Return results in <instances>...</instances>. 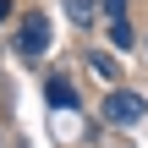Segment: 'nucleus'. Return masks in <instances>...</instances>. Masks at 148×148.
<instances>
[{
	"mask_svg": "<svg viewBox=\"0 0 148 148\" xmlns=\"http://www.w3.org/2000/svg\"><path fill=\"white\" fill-rule=\"evenodd\" d=\"M143 110H148V99L143 93H126V88H110L104 104H99V115L110 126H132V121H143Z\"/></svg>",
	"mask_w": 148,
	"mask_h": 148,
	"instance_id": "obj_1",
	"label": "nucleus"
},
{
	"mask_svg": "<svg viewBox=\"0 0 148 148\" xmlns=\"http://www.w3.org/2000/svg\"><path fill=\"white\" fill-rule=\"evenodd\" d=\"M16 49H22V55H44V49H49V16H44V11H27V16H22Z\"/></svg>",
	"mask_w": 148,
	"mask_h": 148,
	"instance_id": "obj_2",
	"label": "nucleus"
},
{
	"mask_svg": "<svg viewBox=\"0 0 148 148\" xmlns=\"http://www.w3.org/2000/svg\"><path fill=\"white\" fill-rule=\"evenodd\" d=\"M44 99H49L55 110H77V88H71L66 77H49V82H44Z\"/></svg>",
	"mask_w": 148,
	"mask_h": 148,
	"instance_id": "obj_3",
	"label": "nucleus"
},
{
	"mask_svg": "<svg viewBox=\"0 0 148 148\" xmlns=\"http://www.w3.org/2000/svg\"><path fill=\"white\" fill-rule=\"evenodd\" d=\"M93 11H99V0H66V16L71 22H93Z\"/></svg>",
	"mask_w": 148,
	"mask_h": 148,
	"instance_id": "obj_4",
	"label": "nucleus"
},
{
	"mask_svg": "<svg viewBox=\"0 0 148 148\" xmlns=\"http://www.w3.org/2000/svg\"><path fill=\"white\" fill-rule=\"evenodd\" d=\"M99 5H104L110 22H126V11H132V0H99Z\"/></svg>",
	"mask_w": 148,
	"mask_h": 148,
	"instance_id": "obj_5",
	"label": "nucleus"
},
{
	"mask_svg": "<svg viewBox=\"0 0 148 148\" xmlns=\"http://www.w3.org/2000/svg\"><path fill=\"white\" fill-rule=\"evenodd\" d=\"M88 66H93L99 77H110V82H115V60H110V55H88Z\"/></svg>",
	"mask_w": 148,
	"mask_h": 148,
	"instance_id": "obj_6",
	"label": "nucleus"
},
{
	"mask_svg": "<svg viewBox=\"0 0 148 148\" xmlns=\"http://www.w3.org/2000/svg\"><path fill=\"white\" fill-rule=\"evenodd\" d=\"M110 38H115L121 49H132V27H126V22H110Z\"/></svg>",
	"mask_w": 148,
	"mask_h": 148,
	"instance_id": "obj_7",
	"label": "nucleus"
},
{
	"mask_svg": "<svg viewBox=\"0 0 148 148\" xmlns=\"http://www.w3.org/2000/svg\"><path fill=\"white\" fill-rule=\"evenodd\" d=\"M5 16H11V0H0V22H5Z\"/></svg>",
	"mask_w": 148,
	"mask_h": 148,
	"instance_id": "obj_8",
	"label": "nucleus"
}]
</instances>
